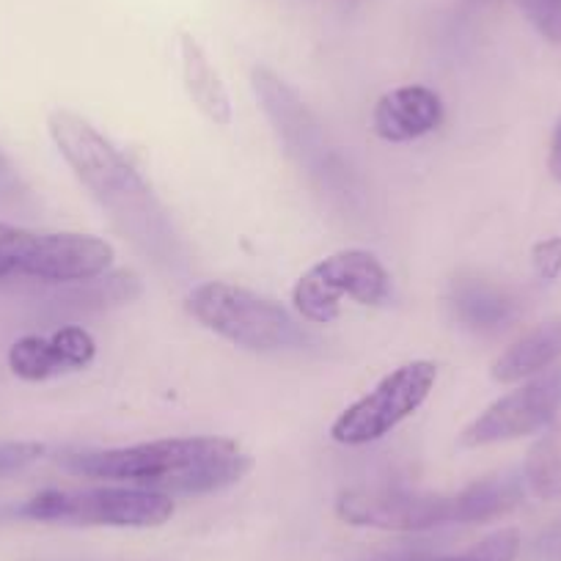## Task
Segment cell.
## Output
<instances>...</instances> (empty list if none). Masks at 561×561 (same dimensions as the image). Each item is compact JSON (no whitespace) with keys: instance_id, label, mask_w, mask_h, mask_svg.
Wrapping results in <instances>:
<instances>
[{"instance_id":"cell-10","label":"cell","mask_w":561,"mask_h":561,"mask_svg":"<svg viewBox=\"0 0 561 561\" xmlns=\"http://www.w3.org/2000/svg\"><path fill=\"white\" fill-rule=\"evenodd\" d=\"M94 358V336L80 325H67L50 336H23L9 347V369L28 382L80 371Z\"/></svg>"},{"instance_id":"cell-9","label":"cell","mask_w":561,"mask_h":561,"mask_svg":"<svg viewBox=\"0 0 561 561\" xmlns=\"http://www.w3.org/2000/svg\"><path fill=\"white\" fill-rule=\"evenodd\" d=\"M336 517L355 528L415 534L455 520L451 495H421L404 490H344Z\"/></svg>"},{"instance_id":"cell-21","label":"cell","mask_w":561,"mask_h":561,"mask_svg":"<svg viewBox=\"0 0 561 561\" xmlns=\"http://www.w3.org/2000/svg\"><path fill=\"white\" fill-rule=\"evenodd\" d=\"M531 267L542 280H556L561 275V237H545L534 242Z\"/></svg>"},{"instance_id":"cell-13","label":"cell","mask_w":561,"mask_h":561,"mask_svg":"<svg viewBox=\"0 0 561 561\" xmlns=\"http://www.w3.org/2000/svg\"><path fill=\"white\" fill-rule=\"evenodd\" d=\"M561 358V320L545 322L506 347L490 366V377L501 386L531 380Z\"/></svg>"},{"instance_id":"cell-22","label":"cell","mask_w":561,"mask_h":561,"mask_svg":"<svg viewBox=\"0 0 561 561\" xmlns=\"http://www.w3.org/2000/svg\"><path fill=\"white\" fill-rule=\"evenodd\" d=\"M548 171L556 182H561V118L556 122L553 135H550V149H548Z\"/></svg>"},{"instance_id":"cell-23","label":"cell","mask_w":561,"mask_h":561,"mask_svg":"<svg viewBox=\"0 0 561 561\" xmlns=\"http://www.w3.org/2000/svg\"><path fill=\"white\" fill-rule=\"evenodd\" d=\"M435 561H466L462 556H451V559H435Z\"/></svg>"},{"instance_id":"cell-8","label":"cell","mask_w":561,"mask_h":561,"mask_svg":"<svg viewBox=\"0 0 561 561\" xmlns=\"http://www.w3.org/2000/svg\"><path fill=\"white\" fill-rule=\"evenodd\" d=\"M559 413L561 369H548L531 380H523L515 391L504 393L493 404H488L460 433V446L482 449V446L537 435L548 430Z\"/></svg>"},{"instance_id":"cell-16","label":"cell","mask_w":561,"mask_h":561,"mask_svg":"<svg viewBox=\"0 0 561 561\" xmlns=\"http://www.w3.org/2000/svg\"><path fill=\"white\" fill-rule=\"evenodd\" d=\"M526 490L539 501H561V430H545L523 462Z\"/></svg>"},{"instance_id":"cell-20","label":"cell","mask_w":561,"mask_h":561,"mask_svg":"<svg viewBox=\"0 0 561 561\" xmlns=\"http://www.w3.org/2000/svg\"><path fill=\"white\" fill-rule=\"evenodd\" d=\"M47 455V446L39 440H12V444H0V477L7 473L23 471L34 466L36 460Z\"/></svg>"},{"instance_id":"cell-17","label":"cell","mask_w":561,"mask_h":561,"mask_svg":"<svg viewBox=\"0 0 561 561\" xmlns=\"http://www.w3.org/2000/svg\"><path fill=\"white\" fill-rule=\"evenodd\" d=\"M457 311L473 328H499L512 317V304L488 284H466L457 295Z\"/></svg>"},{"instance_id":"cell-5","label":"cell","mask_w":561,"mask_h":561,"mask_svg":"<svg viewBox=\"0 0 561 561\" xmlns=\"http://www.w3.org/2000/svg\"><path fill=\"white\" fill-rule=\"evenodd\" d=\"M47 133L64 163L102 204L133 209L149 202V185L140 171L83 116L58 107L47 116Z\"/></svg>"},{"instance_id":"cell-6","label":"cell","mask_w":561,"mask_h":561,"mask_svg":"<svg viewBox=\"0 0 561 561\" xmlns=\"http://www.w3.org/2000/svg\"><path fill=\"white\" fill-rule=\"evenodd\" d=\"M391 295V275L380 259L364 248H344L306 270L293 289V304L304 320L328 325L339 320L344 300L380 306Z\"/></svg>"},{"instance_id":"cell-7","label":"cell","mask_w":561,"mask_h":561,"mask_svg":"<svg viewBox=\"0 0 561 561\" xmlns=\"http://www.w3.org/2000/svg\"><path fill=\"white\" fill-rule=\"evenodd\" d=\"M435 382L438 366L433 360L402 364L333 421L331 438L342 446L377 444L427 402Z\"/></svg>"},{"instance_id":"cell-4","label":"cell","mask_w":561,"mask_h":561,"mask_svg":"<svg viewBox=\"0 0 561 561\" xmlns=\"http://www.w3.org/2000/svg\"><path fill=\"white\" fill-rule=\"evenodd\" d=\"M174 499L129 484H102L83 490H42L20 515L39 523L85 528H160L174 517Z\"/></svg>"},{"instance_id":"cell-12","label":"cell","mask_w":561,"mask_h":561,"mask_svg":"<svg viewBox=\"0 0 561 561\" xmlns=\"http://www.w3.org/2000/svg\"><path fill=\"white\" fill-rule=\"evenodd\" d=\"M444 122V102L427 85H402L377 100L371 129L388 144H408L424 138Z\"/></svg>"},{"instance_id":"cell-11","label":"cell","mask_w":561,"mask_h":561,"mask_svg":"<svg viewBox=\"0 0 561 561\" xmlns=\"http://www.w3.org/2000/svg\"><path fill=\"white\" fill-rule=\"evenodd\" d=\"M251 89L262 111L273 122L278 138L284 140L287 152L309 160V154H314L317 144H320V124L311 116V111L300 100L298 91L280 75H275L273 69L264 67V64H256L251 69Z\"/></svg>"},{"instance_id":"cell-14","label":"cell","mask_w":561,"mask_h":561,"mask_svg":"<svg viewBox=\"0 0 561 561\" xmlns=\"http://www.w3.org/2000/svg\"><path fill=\"white\" fill-rule=\"evenodd\" d=\"M180 64H182V85H185L187 96H191L193 105L198 107V113L209 118L218 127H229L231 116V100L229 91H226L224 80L215 72V67L209 64L207 53L198 45L193 34L180 36Z\"/></svg>"},{"instance_id":"cell-2","label":"cell","mask_w":561,"mask_h":561,"mask_svg":"<svg viewBox=\"0 0 561 561\" xmlns=\"http://www.w3.org/2000/svg\"><path fill=\"white\" fill-rule=\"evenodd\" d=\"M111 242L78 231H34L0 224V280L31 278L42 284H78L113 267Z\"/></svg>"},{"instance_id":"cell-15","label":"cell","mask_w":561,"mask_h":561,"mask_svg":"<svg viewBox=\"0 0 561 561\" xmlns=\"http://www.w3.org/2000/svg\"><path fill=\"white\" fill-rule=\"evenodd\" d=\"M526 482L523 473H501V477H488L473 482L462 493L451 495V510L455 520L451 523H488L495 517L506 515L526 499Z\"/></svg>"},{"instance_id":"cell-1","label":"cell","mask_w":561,"mask_h":561,"mask_svg":"<svg viewBox=\"0 0 561 561\" xmlns=\"http://www.w3.org/2000/svg\"><path fill=\"white\" fill-rule=\"evenodd\" d=\"M75 477L154 490L165 495H207L245 479L253 457L231 438H160L122 449L75 451L58 457Z\"/></svg>"},{"instance_id":"cell-19","label":"cell","mask_w":561,"mask_h":561,"mask_svg":"<svg viewBox=\"0 0 561 561\" xmlns=\"http://www.w3.org/2000/svg\"><path fill=\"white\" fill-rule=\"evenodd\" d=\"M528 23L550 45H561V0H520Z\"/></svg>"},{"instance_id":"cell-18","label":"cell","mask_w":561,"mask_h":561,"mask_svg":"<svg viewBox=\"0 0 561 561\" xmlns=\"http://www.w3.org/2000/svg\"><path fill=\"white\" fill-rule=\"evenodd\" d=\"M520 531L517 528H501L484 537L482 542L473 545L471 550L462 553L466 561H517L520 556Z\"/></svg>"},{"instance_id":"cell-3","label":"cell","mask_w":561,"mask_h":561,"mask_svg":"<svg viewBox=\"0 0 561 561\" xmlns=\"http://www.w3.org/2000/svg\"><path fill=\"white\" fill-rule=\"evenodd\" d=\"M185 309L215 336L253 353L289 347L298 339L293 314L278 300L229 280H204L185 298Z\"/></svg>"}]
</instances>
